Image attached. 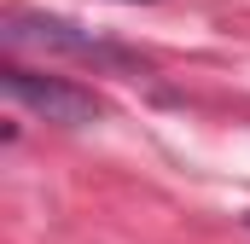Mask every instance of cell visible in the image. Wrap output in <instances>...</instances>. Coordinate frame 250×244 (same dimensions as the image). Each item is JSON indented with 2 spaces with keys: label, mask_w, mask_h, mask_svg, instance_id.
Segmentation results:
<instances>
[{
  "label": "cell",
  "mask_w": 250,
  "mask_h": 244,
  "mask_svg": "<svg viewBox=\"0 0 250 244\" xmlns=\"http://www.w3.org/2000/svg\"><path fill=\"white\" fill-rule=\"evenodd\" d=\"M6 93L35 111V117L59 122V128H87V122L105 117V99L82 81H64V76H47V70H23V64H6Z\"/></svg>",
  "instance_id": "6da1fadb"
},
{
  "label": "cell",
  "mask_w": 250,
  "mask_h": 244,
  "mask_svg": "<svg viewBox=\"0 0 250 244\" xmlns=\"http://www.w3.org/2000/svg\"><path fill=\"white\" fill-rule=\"evenodd\" d=\"M6 41L12 47H47V53H76V59H123L117 47H105L99 35L64 23V18H47V12H12L6 18Z\"/></svg>",
  "instance_id": "7a4b0ae2"
},
{
  "label": "cell",
  "mask_w": 250,
  "mask_h": 244,
  "mask_svg": "<svg viewBox=\"0 0 250 244\" xmlns=\"http://www.w3.org/2000/svg\"><path fill=\"white\" fill-rule=\"evenodd\" d=\"M245 221H250V215H245Z\"/></svg>",
  "instance_id": "3957f363"
}]
</instances>
